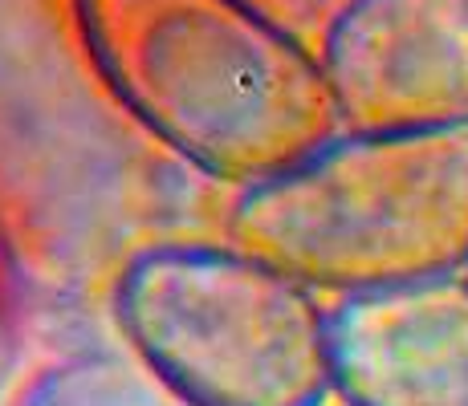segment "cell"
Returning a JSON list of instances; mask_svg holds the SVG:
<instances>
[{"instance_id": "277c9868", "label": "cell", "mask_w": 468, "mask_h": 406, "mask_svg": "<svg viewBox=\"0 0 468 406\" xmlns=\"http://www.w3.org/2000/svg\"><path fill=\"white\" fill-rule=\"evenodd\" d=\"M122 349L187 406H330L318 288L232 240L155 236L106 276Z\"/></svg>"}, {"instance_id": "52a82bcc", "label": "cell", "mask_w": 468, "mask_h": 406, "mask_svg": "<svg viewBox=\"0 0 468 406\" xmlns=\"http://www.w3.org/2000/svg\"><path fill=\"white\" fill-rule=\"evenodd\" d=\"M5 406H187L127 349H74L13 386Z\"/></svg>"}, {"instance_id": "6da1fadb", "label": "cell", "mask_w": 468, "mask_h": 406, "mask_svg": "<svg viewBox=\"0 0 468 406\" xmlns=\"http://www.w3.org/2000/svg\"><path fill=\"white\" fill-rule=\"evenodd\" d=\"M90 66L164 155L253 187L335 142L322 57L253 0H69Z\"/></svg>"}, {"instance_id": "3957f363", "label": "cell", "mask_w": 468, "mask_h": 406, "mask_svg": "<svg viewBox=\"0 0 468 406\" xmlns=\"http://www.w3.org/2000/svg\"><path fill=\"white\" fill-rule=\"evenodd\" d=\"M224 240L338 297L468 273V119L342 130L240 187Z\"/></svg>"}, {"instance_id": "5b68a950", "label": "cell", "mask_w": 468, "mask_h": 406, "mask_svg": "<svg viewBox=\"0 0 468 406\" xmlns=\"http://www.w3.org/2000/svg\"><path fill=\"white\" fill-rule=\"evenodd\" d=\"M318 57L346 130L468 119V0H342Z\"/></svg>"}, {"instance_id": "7a4b0ae2", "label": "cell", "mask_w": 468, "mask_h": 406, "mask_svg": "<svg viewBox=\"0 0 468 406\" xmlns=\"http://www.w3.org/2000/svg\"><path fill=\"white\" fill-rule=\"evenodd\" d=\"M53 0H0V220L29 268L82 281L155 240L176 183Z\"/></svg>"}, {"instance_id": "8992f818", "label": "cell", "mask_w": 468, "mask_h": 406, "mask_svg": "<svg viewBox=\"0 0 468 406\" xmlns=\"http://www.w3.org/2000/svg\"><path fill=\"white\" fill-rule=\"evenodd\" d=\"M342 406H468V273L330 305Z\"/></svg>"}, {"instance_id": "ba28073f", "label": "cell", "mask_w": 468, "mask_h": 406, "mask_svg": "<svg viewBox=\"0 0 468 406\" xmlns=\"http://www.w3.org/2000/svg\"><path fill=\"white\" fill-rule=\"evenodd\" d=\"M29 309H33L29 260H25L21 244L13 240L8 224L0 220V399L16 386V370L25 362Z\"/></svg>"}]
</instances>
